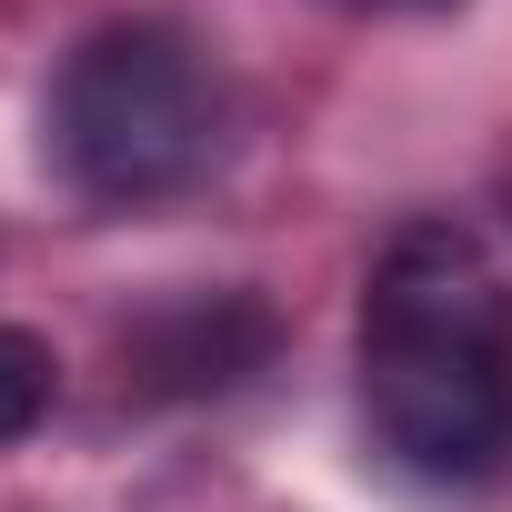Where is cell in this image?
<instances>
[{
    "mask_svg": "<svg viewBox=\"0 0 512 512\" xmlns=\"http://www.w3.org/2000/svg\"><path fill=\"white\" fill-rule=\"evenodd\" d=\"M352 352L392 472L472 492L512 462V272L472 221H402L382 241Z\"/></svg>",
    "mask_w": 512,
    "mask_h": 512,
    "instance_id": "6da1fadb",
    "label": "cell"
},
{
    "mask_svg": "<svg viewBox=\"0 0 512 512\" xmlns=\"http://www.w3.org/2000/svg\"><path fill=\"white\" fill-rule=\"evenodd\" d=\"M41 151L91 211H161L201 191L231 151V81L181 21H101L61 51L41 101Z\"/></svg>",
    "mask_w": 512,
    "mask_h": 512,
    "instance_id": "7a4b0ae2",
    "label": "cell"
},
{
    "mask_svg": "<svg viewBox=\"0 0 512 512\" xmlns=\"http://www.w3.org/2000/svg\"><path fill=\"white\" fill-rule=\"evenodd\" d=\"M282 352V312L262 292H171L151 302L131 332H121V392L131 402H211V392H241Z\"/></svg>",
    "mask_w": 512,
    "mask_h": 512,
    "instance_id": "3957f363",
    "label": "cell"
},
{
    "mask_svg": "<svg viewBox=\"0 0 512 512\" xmlns=\"http://www.w3.org/2000/svg\"><path fill=\"white\" fill-rule=\"evenodd\" d=\"M51 402H61V352L21 322H0V452L31 442L51 422Z\"/></svg>",
    "mask_w": 512,
    "mask_h": 512,
    "instance_id": "277c9868",
    "label": "cell"
},
{
    "mask_svg": "<svg viewBox=\"0 0 512 512\" xmlns=\"http://www.w3.org/2000/svg\"><path fill=\"white\" fill-rule=\"evenodd\" d=\"M352 11H452V0H352Z\"/></svg>",
    "mask_w": 512,
    "mask_h": 512,
    "instance_id": "5b68a950",
    "label": "cell"
}]
</instances>
